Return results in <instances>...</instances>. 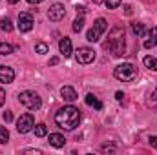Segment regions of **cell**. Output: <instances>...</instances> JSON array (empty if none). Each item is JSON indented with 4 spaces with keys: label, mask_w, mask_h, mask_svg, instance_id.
I'll return each mask as SVG.
<instances>
[{
    "label": "cell",
    "mask_w": 157,
    "mask_h": 155,
    "mask_svg": "<svg viewBox=\"0 0 157 155\" xmlns=\"http://www.w3.org/2000/svg\"><path fill=\"white\" fill-rule=\"evenodd\" d=\"M55 122H57L59 128H62L66 131H71L80 122V110L75 108V106H64L55 113Z\"/></svg>",
    "instance_id": "obj_1"
},
{
    "label": "cell",
    "mask_w": 157,
    "mask_h": 155,
    "mask_svg": "<svg viewBox=\"0 0 157 155\" xmlns=\"http://www.w3.org/2000/svg\"><path fill=\"white\" fill-rule=\"evenodd\" d=\"M106 47L110 49V53L113 57H122L126 51V42H124V29L122 28H113L110 37H108V44Z\"/></svg>",
    "instance_id": "obj_2"
},
{
    "label": "cell",
    "mask_w": 157,
    "mask_h": 155,
    "mask_svg": "<svg viewBox=\"0 0 157 155\" xmlns=\"http://www.w3.org/2000/svg\"><path fill=\"white\" fill-rule=\"evenodd\" d=\"M113 77L117 80H122V82H130V80H133L137 77V70H135L133 64L122 62V64H119L117 68L113 70Z\"/></svg>",
    "instance_id": "obj_3"
},
{
    "label": "cell",
    "mask_w": 157,
    "mask_h": 155,
    "mask_svg": "<svg viewBox=\"0 0 157 155\" xmlns=\"http://www.w3.org/2000/svg\"><path fill=\"white\" fill-rule=\"evenodd\" d=\"M18 100H20V104L22 106H26L28 110H39L40 106H42V100H40L39 93H35V91H31V89H26V91H22L20 95H18Z\"/></svg>",
    "instance_id": "obj_4"
},
{
    "label": "cell",
    "mask_w": 157,
    "mask_h": 155,
    "mask_svg": "<svg viewBox=\"0 0 157 155\" xmlns=\"http://www.w3.org/2000/svg\"><path fill=\"white\" fill-rule=\"evenodd\" d=\"M106 28H108L106 20H104V18H97L95 24H93V28L86 33V40H88V42H97V40L101 39V35L106 31Z\"/></svg>",
    "instance_id": "obj_5"
},
{
    "label": "cell",
    "mask_w": 157,
    "mask_h": 155,
    "mask_svg": "<svg viewBox=\"0 0 157 155\" xmlns=\"http://www.w3.org/2000/svg\"><path fill=\"white\" fill-rule=\"evenodd\" d=\"M33 128H35V119L31 113H24L17 120V131L18 133H29Z\"/></svg>",
    "instance_id": "obj_6"
},
{
    "label": "cell",
    "mask_w": 157,
    "mask_h": 155,
    "mask_svg": "<svg viewBox=\"0 0 157 155\" xmlns=\"http://www.w3.org/2000/svg\"><path fill=\"white\" fill-rule=\"evenodd\" d=\"M64 17H66V7H64V4L55 2V4L49 6V9H48V18H49L51 22H60Z\"/></svg>",
    "instance_id": "obj_7"
},
{
    "label": "cell",
    "mask_w": 157,
    "mask_h": 155,
    "mask_svg": "<svg viewBox=\"0 0 157 155\" xmlns=\"http://www.w3.org/2000/svg\"><path fill=\"white\" fill-rule=\"evenodd\" d=\"M75 59L78 64H91L95 60V51L91 47H78L75 53Z\"/></svg>",
    "instance_id": "obj_8"
},
{
    "label": "cell",
    "mask_w": 157,
    "mask_h": 155,
    "mask_svg": "<svg viewBox=\"0 0 157 155\" xmlns=\"http://www.w3.org/2000/svg\"><path fill=\"white\" fill-rule=\"evenodd\" d=\"M33 24H35V20H33V15H31V13H26V11H22V13L18 15V29H20L22 33H28V31H31Z\"/></svg>",
    "instance_id": "obj_9"
},
{
    "label": "cell",
    "mask_w": 157,
    "mask_h": 155,
    "mask_svg": "<svg viewBox=\"0 0 157 155\" xmlns=\"http://www.w3.org/2000/svg\"><path fill=\"white\" fill-rule=\"evenodd\" d=\"M60 97H62L66 102H75L78 99L75 88H71V86H62V88H60Z\"/></svg>",
    "instance_id": "obj_10"
},
{
    "label": "cell",
    "mask_w": 157,
    "mask_h": 155,
    "mask_svg": "<svg viewBox=\"0 0 157 155\" xmlns=\"http://www.w3.org/2000/svg\"><path fill=\"white\" fill-rule=\"evenodd\" d=\"M13 80H15V71H13V68H9V66H0V82L9 84V82H13Z\"/></svg>",
    "instance_id": "obj_11"
},
{
    "label": "cell",
    "mask_w": 157,
    "mask_h": 155,
    "mask_svg": "<svg viewBox=\"0 0 157 155\" xmlns=\"http://www.w3.org/2000/svg\"><path fill=\"white\" fill-rule=\"evenodd\" d=\"M59 49H60V53L64 55V57H71V53H73V47H71V40L70 39H60L59 42Z\"/></svg>",
    "instance_id": "obj_12"
},
{
    "label": "cell",
    "mask_w": 157,
    "mask_h": 155,
    "mask_svg": "<svg viewBox=\"0 0 157 155\" xmlns=\"http://www.w3.org/2000/svg\"><path fill=\"white\" fill-rule=\"evenodd\" d=\"M157 46V28H152L148 33H146V40H144V47L146 49H150V47H154Z\"/></svg>",
    "instance_id": "obj_13"
},
{
    "label": "cell",
    "mask_w": 157,
    "mask_h": 155,
    "mask_svg": "<svg viewBox=\"0 0 157 155\" xmlns=\"http://www.w3.org/2000/svg\"><path fill=\"white\" fill-rule=\"evenodd\" d=\"M49 144H51L53 148H62V146L66 144V139H64V135H60V133H49Z\"/></svg>",
    "instance_id": "obj_14"
},
{
    "label": "cell",
    "mask_w": 157,
    "mask_h": 155,
    "mask_svg": "<svg viewBox=\"0 0 157 155\" xmlns=\"http://www.w3.org/2000/svg\"><path fill=\"white\" fill-rule=\"evenodd\" d=\"M84 100H86V104H88V106H93L95 110H102V102H101L95 95H91V93H90V95H86V99H84Z\"/></svg>",
    "instance_id": "obj_15"
},
{
    "label": "cell",
    "mask_w": 157,
    "mask_h": 155,
    "mask_svg": "<svg viewBox=\"0 0 157 155\" xmlns=\"http://www.w3.org/2000/svg\"><path fill=\"white\" fill-rule=\"evenodd\" d=\"M0 29H2V31H6V33H11V31H13V22H11L7 17H6V18H2V20H0Z\"/></svg>",
    "instance_id": "obj_16"
},
{
    "label": "cell",
    "mask_w": 157,
    "mask_h": 155,
    "mask_svg": "<svg viewBox=\"0 0 157 155\" xmlns=\"http://www.w3.org/2000/svg\"><path fill=\"white\" fill-rule=\"evenodd\" d=\"M143 62H144V66H146L148 70L157 71V59H155V57H144V59H143Z\"/></svg>",
    "instance_id": "obj_17"
},
{
    "label": "cell",
    "mask_w": 157,
    "mask_h": 155,
    "mask_svg": "<svg viewBox=\"0 0 157 155\" xmlns=\"http://www.w3.org/2000/svg\"><path fill=\"white\" fill-rule=\"evenodd\" d=\"M11 53H13V46L7 44V42H0V55L7 57V55H11Z\"/></svg>",
    "instance_id": "obj_18"
},
{
    "label": "cell",
    "mask_w": 157,
    "mask_h": 155,
    "mask_svg": "<svg viewBox=\"0 0 157 155\" xmlns=\"http://www.w3.org/2000/svg\"><path fill=\"white\" fill-rule=\"evenodd\" d=\"M33 130H35V135H37V137H46V135H48V128H46V124H42V122H40V124H35Z\"/></svg>",
    "instance_id": "obj_19"
},
{
    "label": "cell",
    "mask_w": 157,
    "mask_h": 155,
    "mask_svg": "<svg viewBox=\"0 0 157 155\" xmlns=\"http://www.w3.org/2000/svg\"><path fill=\"white\" fill-rule=\"evenodd\" d=\"M9 141V131L6 126H0V144H6Z\"/></svg>",
    "instance_id": "obj_20"
},
{
    "label": "cell",
    "mask_w": 157,
    "mask_h": 155,
    "mask_svg": "<svg viewBox=\"0 0 157 155\" xmlns=\"http://www.w3.org/2000/svg\"><path fill=\"white\" fill-rule=\"evenodd\" d=\"M82 28H84V17H77V18L73 20V31L78 33Z\"/></svg>",
    "instance_id": "obj_21"
},
{
    "label": "cell",
    "mask_w": 157,
    "mask_h": 155,
    "mask_svg": "<svg viewBox=\"0 0 157 155\" xmlns=\"http://www.w3.org/2000/svg\"><path fill=\"white\" fill-rule=\"evenodd\" d=\"M132 33H133V35H143V33H144V26L139 24V22H133V24H132Z\"/></svg>",
    "instance_id": "obj_22"
},
{
    "label": "cell",
    "mask_w": 157,
    "mask_h": 155,
    "mask_svg": "<svg viewBox=\"0 0 157 155\" xmlns=\"http://www.w3.org/2000/svg\"><path fill=\"white\" fill-rule=\"evenodd\" d=\"M35 51H37L39 55H44V53H48V51H49V47H48V44H44V42H39V44L35 46Z\"/></svg>",
    "instance_id": "obj_23"
},
{
    "label": "cell",
    "mask_w": 157,
    "mask_h": 155,
    "mask_svg": "<svg viewBox=\"0 0 157 155\" xmlns=\"http://www.w3.org/2000/svg\"><path fill=\"white\" fill-rule=\"evenodd\" d=\"M121 2H122V0H104V6H106L108 9H115V7L121 6Z\"/></svg>",
    "instance_id": "obj_24"
},
{
    "label": "cell",
    "mask_w": 157,
    "mask_h": 155,
    "mask_svg": "<svg viewBox=\"0 0 157 155\" xmlns=\"http://www.w3.org/2000/svg\"><path fill=\"white\" fill-rule=\"evenodd\" d=\"M4 120H6V122H11V120H13V113H11V112H6V113H4Z\"/></svg>",
    "instance_id": "obj_25"
},
{
    "label": "cell",
    "mask_w": 157,
    "mask_h": 155,
    "mask_svg": "<svg viewBox=\"0 0 157 155\" xmlns=\"http://www.w3.org/2000/svg\"><path fill=\"white\" fill-rule=\"evenodd\" d=\"M75 9H77V15H80V17H82V15L86 13V7H84V6H77Z\"/></svg>",
    "instance_id": "obj_26"
},
{
    "label": "cell",
    "mask_w": 157,
    "mask_h": 155,
    "mask_svg": "<svg viewBox=\"0 0 157 155\" xmlns=\"http://www.w3.org/2000/svg\"><path fill=\"white\" fill-rule=\"evenodd\" d=\"M124 13H126V15L130 17V15L133 13V9H132V6H128V4H126V6H124Z\"/></svg>",
    "instance_id": "obj_27"
},
{
    "label": "cell",
    "mask_w": 157,
    "mask_h": 155,
    "mask_svg": "<svg viewBox=\"0 0 157 155\" xmlns=\"http://www.w3.org/2000/svg\"><path fill=\"white\" fill-rule=\"evenodd\" d=\"M4 102H6V93H4V89L0 88V106H2Z\"/></svg>",
    "instance_id": "obj_28"
},
{
    "label": "cell",
    "mask_w": 157,
    "mask_h": 155,
    "mask_svg": "<svg viewBox=\"0 0 157 155\" xmlns=\"http://www.w3.org/2000/svg\"><path fill=\"white\" fill-rule=\"evenodd\" d=\"M148 141H150V144H152L154 148H157V137H150Z\"/></svg>",
    "instance_id": "obj_29"
},
{
    "label": "cell",
    "mask_w": 157,
    "mask_h": 155,
    "mask_svg": "<svg viewBox=\"0 0 157 155\" xmlns=\"http://www.w3.org/2000/svg\"><path fill=\"white\" fill-rule=\"evenodd\" d=\"M115 99H117V100H122V99H124V93H122V91H117V93H115Z\"/></svg>",
    "instance_id": "obj_30"
},
{
    "label": "cell",
    "mask_w": 157,
    "mask_h": 155,
    "mask_svg": "<svg viewBox=\"0 0 157 155\" xmlns=\"http://www.w3.org/2000/svg\"><path fill=\"white\" fill-rule=\"evenodd\" d=\"M26 153H35V155H40L39 150H26Z\"/></svg>",
    "instance_id": "obj_31"
},
{
    "label": "cell",
    "mask_w": 157,
    "mask_h": 155,
    "mask_svg": "<svg viewBox=\"0 0 157 155\" xmlns=\"http://www.w3.org/2000/svg\"><path fill=\"white\" fill-rule=\"evenodd\" d=\"M57 62H59V59H57V57H53V59H51V60H49V64H51V66H55V64H57Z\"/></svg>",
    "instance_id": "obj_32"
},
{
    "label": "cell",
    "mask_w": 157,
    "mask_h": 155,
    "mask_svg": "<svg viewBox=\"0 0 157 155\" xmlns=\"http://www.w3.org/2000/svg\"><path fill=\"white\" fill-rule=\"evenodd\" d=\"M29 4H40V2H44V0H28Z\"/></svg>",
    "instance_id": "obj_33"
},
{
    "label": "cell",
    "mask_w": 157,
    "mask_h": 155,
    "mask_svg": "<svg viewBox=\"0 0 157 155\" xmlns=\"http://www.w3.org/2000/svg\"><path fill=\"white\" fill-rule=\"evenodd\" d=\"M7 2H9V4H17L18 0H7Z\"/></svg>",
    "instance_id": "obj_34"
},
{
    "label": "cell",
    "mask_w": 157,
    "mask_h": 155,
    "mask_svg": "<svg viewBox=\"0 0 157 155\" xmlns=\"http://www.w3.org/2000/svg\"><path fill=\"white\" fill-rule=\"evenodd\" d=\"M93 2H95V4H101V2H104V0H93Z\"/></svg>",
    "instance_id": "obj_35"
},
{
    "label": "cell",
    "mask_w": 157,
    "mask_h": 155,
    "mask_svg": "<svg viewBox=\"0 0 157 155\" xmlns=\"http://www.w3.org/2000/svg\"><path fill=\"white\" fill-rule=\"evenodd\" d=\"M154 99H157V89L154 91Z\"/></svg>",
    "instance_id": "obj_36"
},
{
    "label": "cell",
    "mask_w": 157,
    "mask_h": 155,
    "mask_svg": "<svg viewBox=\"0 0 157 155\" xmlns=\"http://www.w3.org/2000/svg\"><path fill=\"white\" fill-rule=\"evenodd\" d=\"M144 2H148V0H144Z\"/></svg>",
    "instance_id": "obj_37"
}]
</instances>
